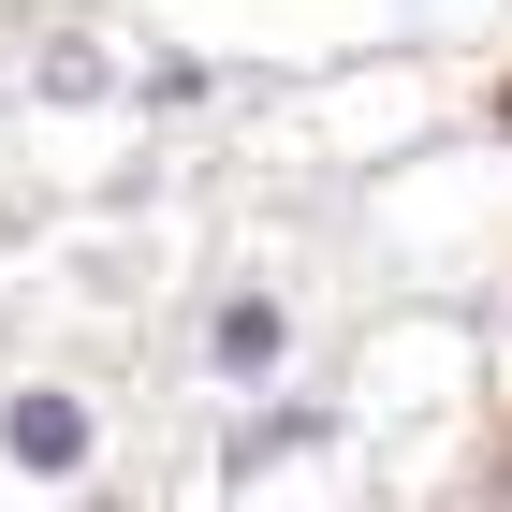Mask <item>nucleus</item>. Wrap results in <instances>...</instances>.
<instances>
[{
    "label": "nucleus",
    "mask_w": 512,
    "mask_h": 512,
    "mask_svg": "<svg viewBox=\"0 0 512 512\" xmlns=\"http://www.w3.org/2000/svg\"><path fill=\"white\" fill-rule=\"evenodd\" d=\"M15 454H30V469H74V454H88V425L59 410V395H15Z\"/></svg>",
    "instance_id": "nucleus-1"
},
{
    "label": "nucleus",
    "mask_w": 512,
    "mask_h": 512,
    "mask_svg": "<svg viewBox=\"0 0 512 512\" xmlns=\"http://www.w3.org/2000/svg\"><path fill=\"white\" fill-rule=\"evenodd\" d=\"M220 366H278V308H220Z\"/></svg>",
    "instance_id": "nucleus-2"
}]
</instances>
